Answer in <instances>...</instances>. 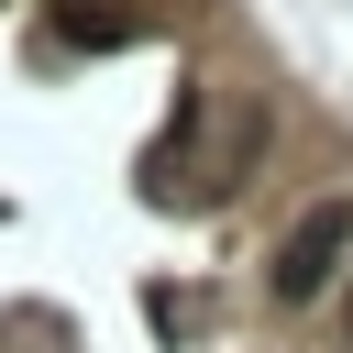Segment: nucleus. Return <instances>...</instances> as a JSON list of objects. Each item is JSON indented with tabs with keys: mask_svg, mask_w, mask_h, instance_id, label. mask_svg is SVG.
I'll return each instance as SVG.
<instances>
[{
	"mask_svg": "<svg viewBox=\"0 0 353 353\" xmlns=\"http://www.w3.org/2000/svg\"><path fill=\"white\" fill-rule=\"evenodd\" d=\"M132 0H66V44H132Z\"/></svg>",
	"mask_w": 353,
	"mask_h": 353,
	"instance_id": "nucleus-2",
	"label": "nucleus"
},
{
	"mask_svg": "<svg viewBox=\"0 0 353 353\" xmlns=\"http://www.w3.org/2000/svg\"><path fill=\"white\" fill-rule=\"evenodd\" d=\"M342 243H353V210H342V199H320V210L276 243V298H320V287L342 276Z\"/></svg>",
	"mask_w": 353,
	"mask_h": 353,
	"instance_id": "nucleus-1",
	"label": "nucleus"
}]
</instances>
